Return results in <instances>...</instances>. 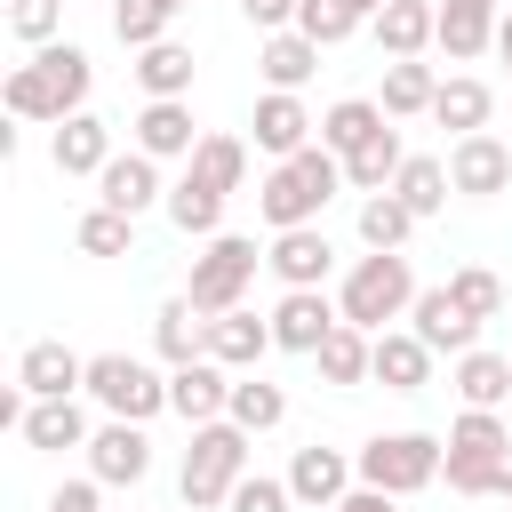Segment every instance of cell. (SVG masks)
<instances>
[{
	"mask_svg": "<svg viewBox=\"0 0 512 512\" xmlns=\"http://www.w3.org/2000/svg\"><path fill=\"white\" fill-rule=\"evenodd\" d=\"M88 80H96V64H88V48H72V40H48V48H32L16 72H8V88H0V104H8V120H72V112H88Z\"/></svg>",
	"mask_w": 512,
	"mask_h": 512,
	"instance_id": "1",
	"label": "cell"
},
{
	"mask_svg": "<svg viewBox=\"0 0 512 512\" xmlns=\"http://www.w3.org/2000/svg\"><path fill=\"white\" fill-rule=\"evenodd\" d=\"M336 184H344V160H336L328 144H304V152L272 160V176L256 184V216H264L272 232H288V224H320V208L336 200Z\"/></svg>",
	"mask_w": 512,
	"mask_h": 512,
	"instance_id": "2",
	"label": "cell"
},
{
	"mask_svg": "<svg viewBox=\"0 0 512 512\" xmlns=\"http://www.w3.org/2000/svg\"><path fill=\"white\" fill-rule=\"evenodd\" d=\"M408 304H416V272H408L400 248H368V256L344 272V288H336V312H344L352 328H368V336H384L392 320H408Z\"/></svg>",
	"mask_w": 512,
	"mask_h": 512,
	"instance_id": "3",
	"label": "cell"
},
{
	"mask_svg": "<svg viewBox=\"0 0 512 512\" xmlns=\"http://www.w3.org/2000/svg\"><path fill=\"white\" fill-rule=\"evenodd\" d=\"M248 440H256V432H240L232 416H216V424H192L184 480H176L192 512H216V504H232V488L248 480Z\"/></svg>",
	"mask_w": 512,
	"mask_h": 512,
	"instance_id": "4",
	"label": "cell"
},
{
	"mask_svg": "<svg viewBox=\"0 0 512 512\" xmlns=\"http://www.w3.org/2000/svg\"><path fill=\"white\" fill-rule=\"evenodd\" d=\"M88 400H96L104 416L152 424V416L168 408V376H160L152 360H136V352H96V360H88Z\"/></svg>",
	"mask_w": 512,
	"mask_h": 512,
	"instance_id": "5",
	"label": "cell"
},
{
	"mask_svg": "<svg viewBox=\"0 0 512 512\" xmlns=\"http://www.w3.org/2000/svg\"><path fill=\"white\" fill-rule=\"evenodd\" d=\"M504 448H512V424H504L496 408H464V416L448 424V464H440L448 488H456V496H488Z\"/></svg>",
	"mask_w": 512,
	"mask_h": 512,
	"instance_id": "6",
	"label": "cell"
},
{
	"mask_svg": "<svg viewBox=\"0 0 512 512\" xmlns=\"http://www.w3.org/2000/svg\"><path fill=\"white\" fill-rule=\"evenodd\" d=\"M352 464H360V480H368V488L416 496V488H432V480H440L448 440H432V432H376V440H368Z\"/></svg>",
	"mask_w": 512,
	"mask_h": 512,
	"instance_id": "7",
	"label": "cell"
},
{
	"mask_svg": "<svg viewBox=\"0 0 512 512\" xmlns=\"http://www.w3.org/2000/svg\"><path fill=\"white\" fill-rule=\"evenodd\" d=\"M256 264H264V256H256V240H248V232H216V240L192 256V288H184V296H192L208 320H216V312H240V296H248Z\"/></svg>",
	"mask_w": 512,
	"mask_h": 512,
	"instance_id": "8",
	"label": "cell"
},
{
	"mask_svg": "<svg viewBox=\"0 0 512 512\" xmlns=\"http://www.w3.org/2000/svg\"><path fill=\"white\" fill-rule=\"evenodd\" d=\"M448 184H456L464 200H496V192L512 184V144L488 136V128L456 136V152H448Z\"/></svg>",
	"mask_w": 512,
	"mask_h": 512,
	"instance_id": "9",
	"label": "cell"
},
{
	"mask_svg": "<svg viewBox=\"0 0 512 512\" xmlns=\"http://www.w3.org/2000/svg\"><path fill=\"white\" fill-rule=\"evenodd\" d=\"M16 392H24V400H72V392H88V360H80L72 344L40 336V344H24V360H16Z\"/></svg>",
	"mask_w": 512,
	"mask_h": 512,
	"instance_id": "10",
	"label": "cell"
},
{
	"mask_svg": "<svg viewBox=\"0 0 512 512\" xmlns=\"http://www.w3.org/2000/svg\"><path fill=\"white\" fill-rule=\"evenodd\" d=\"M88 472H96L104 488H136V480L152 472V440H144V424H128V416L96 424V432H88Z\"/></svg>",
	"mask_w": 512,
	"mask_h": 512,
	"instance_id": "11",
	"label": "cell"
},
{
	"mask_svg": "<svg viewBox=\"0 0 512 512\" xmlns=\"http://www.w3.org/2000/svg\"><path fill=\"white\" fill-rule=\"evenodd\" d=\"M336 320H344V312H336L320 288H280V304H272V344L312 360V352L328 344V328H336Z\"/></svg>",
	"mask_w": 512,
	"mask_h": 512,
	"instance_id": "12",
	"label": "cell"
},
{
	"mask_svg": "<svg viewBox=\"0 0 512 512\" xmlns=\"http://www.w3.org/2000/svg\"><path fill=\"white\" fill-rule=\"evenodd\" d=\"M352 480H360V464H352L344 448H320V440H312V448H296V464H288V488H296V504H304V512H336Z\"/></svg>",
	"mask_w": 512,
	"mask_h": 512,
	"instance_id": "13",
	"label": "cell"
},
{
	"mask_svg": "<svg viewBox=\"0 0 512 512\" xmlns=\"http://www.w3.org/2000/svg\"><path fill=\"white\" fill-rule=\"evenodd\" d=\"M128 136H136V152H152V160H192V144H200L184 96H144V112L128 120Z\"/></svg>",
	"mask_w": 512,
	"mask_h": 512,
	"instance_id": "14",
	"label": "cell"
},
{
	"mask_svg": "<svg viewBox=\"0 0 512 512\" xmlns=\"http://www.w3.org/2000/svg\"><path fill=\"white\" fill-rule=\"evenodd\" d=\"M96 200H104V208H120V216H144L152 200H168L160 160H152V152H136V144H128V152H112V160H104V176H96Z\"/></svg>",
	"mask_w": 512,
	"mask_h": 512,
	"instance_id": "15",
	"label": "cell"
},
{
	"mask_svg": "<svg viewBox=\"0 0 512 512\" xmlns=\"http://www.w3.org/2000/svg\"><path fill=\"white\" fill-rule=\"evenodd\" d=\"M264 264H272V280H280V288H320V280H328V264H336V248H328V232H320V224H288V232H272Z\"/></svg>",
	"mask_w": 512,
	"mask_h": 512,
	"instance_id": "16",
	"label": "cell"
},
{
	"mask_svg": "<svg viewBox=\"0 0 512 512\" xmlns=\"http://www.w3.org/2000/svg\"><path fill=\"white\" fill-rule=\"evenodd\" d=\"M408 328L432 344V352H448V360H464L472 344H480V320L448 296V288H416V304H408Z\"/></svg>",
	"mask_w": 512,
	"mask_h": 512,
	"instance_id": "17",
	"label": "cell"
},
{
	"mask_svg": "<svg viewBox=\"0 0 512 512\" xmlns=\"http://www.w3.org/2000/svg\"><path fill=\"white\" fill-rule=\"evenodd\" d=\"M168 408H176L184 424H216V416L232 408V368H224V360H184V368H168Z\"/></svg>",
	"mask_w": 512,
	"mask_h": 512,
	"instance_id": "18",
	"label": "cell"
},
{
	"mask_svg": "<svg viewBox=\"0 0 512 512\" xmlns=\"http://www.w3.org/2000/svg\"><path fill=\"white\" fill-rule=\"evenodd\" d=\"M248 128H256V152L288 160V152H304V144H312V128H320V120L304 112V96H296V88H264V96H256V120H248Z\"/></svg>",
	"mask_w": 512,
	"mask_h": 512,
	"instance_id": "19",
	"label": "cell"
},
{
	"mask_svg": "<svg viewBox=\"0 0 512 512\" xmlns=\"http://www.w3.org/2000/svg\"><path fill=\"white\" fill-rule=\"evenodd\" d=\"M264 352H280V344H272V320H256L248 304H240V312H216V320H208V360H224L232 376L264 368Z\"/></svg>",
	"mask_w": 512,
	"mask_h": 512,
	"instance_id": "20",
	"label": "cell"
},
{
	"mask_svg": "<svg viewBox=\"0 0 512 512\" xmlns=\"http://www.w3.org/2000/svg\"><path fill=\"white\" fill-rule=\"evenodd\" d=\"M368 32H376L384 56H424V48L440 40V0H384V8L368 16Z\"/></svg>",
	"mask_w": 512,
	"mask_h": 512,
	"instance_id": "21",
	"label": "cell"
},
{
	"mask_svg": "<svg viewBox=\"0 0 512 512\" xmlns=\"http://www.w3.org/2000/svg\"><path fill=\"white\" fill-rule=\"evenodd\" d=\"M432 360H440V352H432L416 328H384V336H376V376H368V384H384V392H424V384H432Z\"/></svg>",
	"mask_w": 512,
	"mask_h": 512,
	"instance_id": "22",
	"label": "cell"
},
{
	"mask_svg": "<svg viewBox=\"0 0 512 512\" xmlns=\"http://www.w3.org/2000/svg\"><path fill=\"white\" fill-rule=\"evenodd\" d=\"M48 160H56V176H104V160H112V128H104L96 112H72V120H56Z\"/></svg>",
	"mask_w": 512,
	"mask_h": 512,
	"instance_id": "23",
	"label": "cell"
},
{
	"mask_svg": "<svg viewBox=\"0 0 512 512\" xmlns=\"http://www.w3.org/2000/svg\"><path fill=\"white\" fill-rule=\"evenodd\" d=\"M496 0H440V40L432 48H448V64H472L480 48H496Z\"/></svg>",
	"mask_w": 512,
	"mask_h": 512,
	"instance_id": "24",
	"label": "cell"
},
{
	"mask_svg": "<svg viewBox=\"0 0 512 512\" xmlns=\"http://www.w3.org/2000/svg\"><path fill=\"white\" fill-rule=\"evenodd\" d=\"M152 344H160V360H168V368L208 360V312H200L192 296H168V304L152 312Z\"/></svg>",
	"mask_w": 512,
	"mask_h": 512,
	"instance_id": "25",
	"label": "cell"
},
{
	"mask_svg": "<svg viewBox=\"0 0 512 512\" xmlns=\"http://www.w3.org/2000/svg\"><path fill=\"white\" fill-rule=\"evenodd\" d=\"M256 72H264V88H304L312 72H320V40L312 32H264V48H256Z\"/></svg>",
	"mask_w": 512,
	"mask_h": 512,
	"instance_id": "26",
	"label": "cell"
},
{
	"mask_svg": "<svg viewBox=\"0 0 512 512\" xmlns=\"http://www.w3.org/2000/svg\"><path fill=\"white\" fill-rule=\"evenodd\" d=\"M16 432H24V448H88V408L80 400H24Z\"/></svg>",
	"mask_w": 512,
	"mask_h": 512,
	"instance_id": "27",
	"label": "cell"
},
{
	"mask_svg": "<svg viewBox=\"0 0 512 512\" xmlns=\"http://www.w3.org/2000/svg\"><path fill=\"white\" fill-rule=\"evenodd\" d=\"M312 368H320L328 384H368V376H376V336H368V328H352V320H336V328H328V344L312 352Z\"/></svg>",
	"mask_w": 512,
	"mask_h": 512,
	"instance_id": "28",
	"label": "cell"
},
{
	"mask_svg": "<svg viewBox=\"0 0 512 512\" xmlns=\"http://www.w3.org/2000/svg\"><path fill=\"white\" fill-rule=\"evenodd\" d=\"M384 120H392V112H384L376 96H344V104H328V112H320V144H328L336 160H352V152H360Z\"/></svg>",
	"mask_w": 512,
	"mask_h": 512,
	"instance_id": "29",
	"label": "cell"
},
{
	"mask_svg": "<svg viewBox=\"0 0 512 512\" xmlns=\"http://www.w3.org/2000/svg\"><path fill=\"white\" fill-rule=\"evenodd\" d=\"M168 224H176V232H192V240H216V232H224V192H216V184H200V176L184 168V176L168 184Z\"/></svg>",
	"mask_w": 512,
	"mask_h": 512,
	"instance_id": "30",
	"label": "cell"
},
{
	"mask_svg": "<svg viewBox=\"0 0 512 512\" xmlns=\"http://www.w3.org/2000/svg\"><path fill=\"white\" fill-rule=\"evenodd\" d=\"M432 96H440V80H432V64H424V56H392V64H384V96H376V104H384L392 120L432 112Z\"/></svg>",
	"mask_w": 512,
	"mask_h": 512,
	"instance_id": "31",
	"label": "cell"
},
{
	"mask_svg": "<svg viewBox=\"0 0 512 512\" xmlns=\"http://www.w3.org/2000/svg\"><path fill=\"white\" fill-rule=\"evenodd\" d=\"M400 160H408V144H400V128L384 120V128H376V136H368V144L344 160V184H352V192H392Z\"/></svg>",
	"mask_w": 512,
	"mask_h": 512,
	"instance_id": "32",
	"label": "cell"
},
{
	"mask_svg": "<svg viewBox=\"0 0 512 512\" xmlns=\"http://www.w3.org/2000/svg\"><path fill=\"white\" fill-rule=\"evenodd\" d=\"M456 400H464V408H504V400H512V360L472 344V352L456 360Z\"/></svg>",
	"mask_w": 512,
	"mask_h": 512,
	"instance_id": "33",
	"label": "cell"
},
{
	"mask_svg": "<svg viewBox=\"0 0 512 512\" xmlns=\"http://www.w3.org/2000/svg\"><path fill=\"white\" fill-rule=\"evenodd\" d=\"M488 80H472V72H448L440 80V96H432V120L440 128H456V136H472V128H488Z\"/></svg>",
	"mask_w": 512,
	"mask_h": 512,
	"instance_id": "34",
	"label": "cell"
},
{
	"mask_svg": "<svg viewBox=\"0 0 512 512\" xmlns=\"http://www.w3.org/2000/svg\"><path fill=\"white\" fill-rule=\"evenodd\" d=\"M136 88L144 96H192V48H176V40L136 48Z\"/></svg>",
	"mask_w": 512,
	"mask_h": 512,
	"instance_id": "35",
	"label": "cell"
},
{
	"mask_svg": "<svg viewBox=\"0 0 512 512\" xmlns=\"http://www.w3.org/2000/svg\"><path fill=\"white\" fill-rule=\"evenodd\" d=\"M184 168H192V176H200V184H216V192H224V200H232V192H240V184H248V144H240V136H200V144H192V160H184Z\"/></svg>",
	"mask_w": 512,
	"mask_h": 512,
	"instance_id": "36",
	"label": "cell"
},
{
	"mask_svg": "<svg viewBox=\"0 0 512 512\" xmlns=\"http://www.w3.org/2000/svg\"><path fill=\"white\" fill-rule=\"evenodd\" d=\"M392 192H400L416 216H440L456 184H448V160H432V152H408V160H400V176H392Z\"/></svg>",
	"mask_w": 512,
	"mask_h": 512,
	"instance_id": "37",
	"label": "cell"
},
{
	"mask_svg": "<svg viewBox=\"0 0 512 512\" xmlns=\"http://www.w3.org/2000/svg\"><path fill=\"white\" fill-rule=\"evenodd\" d=\"M416 224H424V216H416L400 192H368V200H360V240H368V248H408Z\"/></svg>",
	"mask_w": 512,
	"mask_h": 512,
	"instance_id": "38",
	"label": "cell"
},
{
	"mask_svg": "<svg viewBox=\"0 0 512 512\" xmlns=\"http://www.w3.org/2000/svg\"><path fill=\"white\" fill-rule=\"evenodd\" d=\"M224 416H232L240 432H272V424L288 416V392H280V384H264V376L248 368V376H232V408H224Z\"/></svg>",
	"mask_w": 512,
	"mask_h": 512,
	"instance_id": "39",
	"label": "cell"
},
{
	"mask_svg": "<svg viewBox=\"0 0 512 512\" xmlns=\"http://www.w3.org/2000/svg\"><path fill=\"white\" fill-rule=\"evenodd\" d=\"M176 8H184V0H112V32H120L128 48H152V40H168Z\"/></svg>",
	"mask_w": 512,
	"mask_h": 512,
	"instance_id": "40",
	"label": "cell"
},
{
	"mask_svg": "<svg viewBox=\"0 0 512 512\" xmlns=\"http://www.w3.org/2000/svg\"><path fill=\"white\" fill-rule=\"evenodd\" d=\"M72 240H80L88 256H136V216H120V208H104V200H96V208L80 216V232H72Z\"/></svg>",
	"mask_w": 512,
	"mask_h": 512,
	"instance_id": "41",
	"label": "cell"
},
{
	"mask_svg": "<svg viewBox=\"0 0 512 512\" xmlns=\"http://www.w3.org/2000/svg\"><path fill=\"white\" fill-rule=\"evenodd\" d=\"M360 24H368V16H360L352 0H304V8H296V32H312L320 48H336V40H352Z\"/></svg>",
	"mask_w": 512,
	"mask_h": 512,
	"instance_id": "42",
	"label": "cell"
},
{
	"mask_svg": "<svg viewBox=\"0 0 512 512\" xmlns=\"http://www.w3.org/2000/svg\"><path fill=\"white\" fill-rule=\"evenodd\" d=\"M448 296H456L472 320H496V312H504V280H496L488 264H464V272H448Z\"/></svg>",
	"mask_w": 512,
	"mask_h": 512,
	"instance_id": "43",
	"label": "cell"
},
{
	"mask_svg": "<svg viewBox=\"0 0 512 512\" xmlns=\"http://www.w3.org/2000/svg\"><path fill=\"white\" fill-rule=\"evenodd\" d=\"M8 32L32 40V48H48L64 32V0H8Z\"/></svg>",
	"mask_w": 512,
	"mask_h": 512,
	"instance_id": "44",
	"label": "cell"
},
{
	"mask_svg": "<svg viewBox=\"0 0 512 512\" xmlns=\"http://www.w3.org/2000/svg\"><path fill=\"white\" fill-rule=\"evenodd\" d=\"M224 512H296V488L288 480H272V472H248L240 488H232V504Z\"/></svg>",
	"mask_w": 512,
	"mask_h": 512,
	"instance_id": "45",
	"label": "cell"
},
{
	"mask_svg": "<svg viewBox=\"0 0 512 512\" xmlns=\"http://www.w3.org/2000/svg\"><path fill=\"white\" fill-rule=\"evenodd\" d=\"M48 512H104V480H96V472H88V480H56Z\"/></svg>",
	"mask_w": 512,
	"mask_h": 512,
	"instance_id": "46",
	"label": "cell"
},
{
	"mask_svg": "<svg viewBox=\"0 0 512 512\" xmlns=\"http://www.w3.org/2000/svg\"><path fill=\"white\" fill-rule=\"evenodd\" d=\"M296 8H304V0H240V16H248L256 32H288V24H296Z\"/></svg>",
	"mask_w": 512,
	"mask_h": 512,
	"instance_id": "47",
	"label": "cell"
},
{
	"mask_svg": "<svg viewBox=\"0 0 512 512\" xmlns=\"http://www.w3.org/2000/svg\"><path fill=\"white\" fill-rule=\"evenodd\" d=\"M392 504H400V496H392V488H368V480H352V488H344V504H336V512H392Z\"/></svg>",
	"mask_w": 512,
	"mask_h": 512,
	"instance_id": "48",
	"label": "cell"
},
{
	"mask_svg": "<svg viewBox=\"0 0 512 512\" xmlns=\"http://www.w3.org/2000/svg\"><path fill=\"white\" fill-rule=\"evenodd\" d=\"M488 496H504V504H512V448H504V464H496V488H488Z\"/></svg>",
	"mask_w": 512,
	"mask_h": 512,
	"instance_id": "49",
	"label": "cell"
},
{
	"mask_svg": "<svg viewBox=\"0 0 512 512\" xmlns=\"http://www.w3.org/2000/svg\"><path fill=\"white\" fill-rule=\"evenodd\" d=\"M496 56H504V64H512V8H504V16H496Z\"/></svg>",
	"mask_w": 512,
	"mask_h": 512,
	"instance_id": "50",
	"label": "cell"
},
{
	"mask_svg": "<svg viewBox=\"0 0 512 512\" xmlns=\"http://www.w3.org/2000/svg\"><path fill=\"white\" fill-rule=\"evenodd\" d=\"M352 8H360V16H376V8H384V0H352Z\"/></svg>",
	"mask_w": 512,
	"mask_h": 512,
	"instance_id": "51",
	"label": "cell"
},
{
	"mask_svg": "<svg viewBox=\"0 0 512 512\" xmlns=\"http://www.w3.org/2000/svg\"><path fill=\"white\" fill-rule=\"evenodd\" d=\"M184 512H192V504H184Z\"/></svg>",
	"mask_w": 512,
	"mask_h": 512,
	"instance_id": "52",
	"label": "cell"
}]
</instances>
